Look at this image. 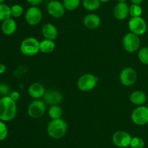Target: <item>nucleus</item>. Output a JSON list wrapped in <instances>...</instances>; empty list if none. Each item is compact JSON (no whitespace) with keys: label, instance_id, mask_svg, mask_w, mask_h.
Here are the masks:
<instances>
[{"label":"nucleus","instance_id":"1","mask_svg":"<svg viewBox=\"0 0 148 148\" xmlns=\"http://www.w3.org/2000/svg\"><path fill=\"white\" fill-rule=\"evenodd\" d=\"M17 115V104L10 96H4L0 99V120L10 121Z\"/></svg>","mask_w":148,"mask_h":148},{"label":"nucleus","instance_id":"2","mask_svg":"<svg viewBox=\"0 0 148 148\" xmlns=\"http://www.w3.org/2000/svg\"><path fill=\"white\" fill-rule=\"evenodd\" d=\"M67 131V124L62 118L51 120L47 126V132L49 136L55 139L63 137Z\"/></svg>","mask_w":148,"mask_h":148},{"label":"nucleus","instance_id":"3","mask_svg":"<svg viewBox=\"0 0 148 148\" xmlns=\"http://www.w3.org/2000/svg\"><path fill=\"white\" fill-rule=\"evenodd\" d=\"M20 51L25 56H34L40 51V42L34 37L26 38L20 44Z\"/></svg>","mask_w":148,"mask_h":148},{"label":"nucleus","instance_id":"4","mask_svg":"<svg viewBox=\"0 0 148 148\" xmlns=\"http://www.w3.org/2000/svg\"><path fill=\"white\" fill-rule=\"evenodd\" d=\"M98 81V78L91 73L81 75L77 81V87L80 91H88L94 89Z\"/></svg>","mask_w":148,"mask_h":148},{"label":"nucleus","instance_id":"5","mask_svg":"<svg viewBox=\"0 0 148 148\" xmlns=\"http://www.w3.org/2000/svg\"><path fill=\"white\" fill-rule=\"evenodd\" d=\"M123 46L124 49L130 53H133L138 50L140 46V40L139 36L134 33H127L123 39Z\"/></svg>","mask_w":148,"mask_h":148},{"label":"nucleus","instance_id":"6","mask_svg":"<svg viewBox=\"0 0 148 148\" xmlns=\"http://www.w3.org/2000/svg\"><path fill=\"white\" fill-rule=\"evenodd\" d=\"M129 28L132 33L137 36H142L146 33L147 26L145 20L143 17H135L130 18L129 21Z\"/></svg>","mask_w":148,"mask_h":148},{"label":"nucleus","instance_id":"7","mask_svg":"<svg viewBox=\"0 0 148 148\" xmlns=\"http://www.w3.org/2000/svg\"><path fill=\"white\" fill-rule=\"evenodd\" d=\"M46 112V104L43 101L36 100L31 102L27 107V113L32 118L37 119L42 117Z\"/></svg>","mask_w":148,"mask_h":148},{"label":"nucleus","instance_id":"8","mask_svg":"<svg viewBox=\"0 0 148 148\" xmlns=\"http://www.w3.org/2000/svg\"><path fill=\"white\" fill-rule=\"evenodd\" d=\"M132 119L134 123L143 126L148 123V107L146 106H138L132 114Z\"/></svg>","mask_w":148,"mask_h":148},{"label":"nucleus","instance_id":"9","mask_svg":"<svg viewBox=\"0 0 148 148\" xmlns=\"http://www.w3.org/2000/svg\"><path fill=\"white\" fill-rule=\"evenodd\" d=\"M119 79L124 86H130L136 82L137 79V74L135 70L130 67L124 68L119 75Z\"/></svg>","mask_w":148,"mask_h":148},{"label":"nucleus","instance_id":"10","mask_svg":"<svg viewBox=\"0 0 148 148\" xmlns=\"http://www.w3.org/2000/svg\"><path fill=\"white\" fill-rule=\"evenodd\" d=\"M132 137L125 131H118L113 135L112 140L114 145L119 147H127L130 146Z\"/></svg>","mask_w":148,"mask_h":148},{"label":"nucleus","instance_id":"11","mask_svg":"<svg viewBox=\"0 0 148 148\" xmlns=\"http://www.w3.org/2000/svg\"><path fill=\"white\" fill-rule=\"evenodd\" d=\"M42 12L38 7L32 6L27 9L25 13L26 22L30 26H36L42 20Z\"/></svg>","mask_w":148,"mask_h":148},{"label":"nucleus","instance_id":"12","mask_svg":"<svg viewBox=\"0 0 148 148\" xmlns=\"http://www.w3.org/2000/svg\"><path fill=\"white\" fill-rule=\"evenodd\" d=\"M65 7L64 4L59 1L53 0L48 4L47 10L49 14L55 18H60L63 17L65 12Z\"/></svg>","mask_w":148,"mask_h":148},{"label":"nucleus","instance_id":"13","mask_svg":"<svg viewBox=\"0 0 148 148\" xmlns=\"http://www.w3.org/2000/svg\"><path fill=\"white\" fill-rule=\"evenodd\" d=\"M44 101L51 105H56L59 104L63 100V96L56 90H49L46 91L43 96Z\"/></svg>","mask_w":148,"mask_h":148},{"label":"nucleus","instance_id":"14","mask_svg":"<svg viewBox=\"0 0 148 148\" xmlns=\"http://www.w3.org/2000/svg\"><path fill=\"white\" fill-rule=\"evenodd\" d=\"M114 15L118 20H124L130 15V7L127 3H118L114 7Z\"/></svg>","mask_w":148,"mask_h":148},{"label":"nucleus","instance_id":"15","mask_svg":"<svg viewBox=\"0 0 148 148\" xmlns=\"http://www.w3.org/2000/svg\"><path fill=\"white\" fill-rule=\"evenodd\" d=\"M28 94L33 99L38 100V99L43 97L46 91L45 88L41 84L39 83H33L29 86L28 88Z\"/></svg>","mask_w":148,"mask_h":148},{"label":"nucleus","instance_id":"16","mask_svg":"<svg viewBox=\"0 0 148 148\" xmlns=\"http://www.w3.org/2000/svg\"><path fill=\"white\" fill-rule=\"evenodd\" d=\"M83 23L88 29H96L101 25V18L95 14H88L84 17Z\"/></svg>","mask_w":148,"mask_h":148},{"label":"nucleus","instance_id":"17","mask_svg":"<svg viewBox=\"0 0 148 148\" xmlns=\"http://www.w3.org/2000/svg\"><path fill=\"white\" fill-rule=\"evenodd\" d=\"M42 33L45 39L52 41L55 40L58 36L57 28L51 23H47L43 26Z\"/></svg>","mask_w":148,"mask_h":148},{"label":"nucleus","instance_id":"18","mask_svg":"<svg viewBox=\"0 0 148 148\" xmlns=\"http://www.w3.org/2000/svg\"><path fill=\"white\" fill-rule=\"evenodd\" d=\"M130 100L131 102L135 105L142 106L145 103L146 100H147V96L144 91L137 90V91H134L131 93L130 96Z\"/></svg>","mask_w":148,"mask_h":148},{"label":"nucleus","instance_id":"19","mask_svg":"<svg viewBox=\"0 0 148 148\" xmlns=\"http://www.w3.org/2000/svg\"><path fill=\"white\" fill-rule=\"evenodd\" d=\"M17 29V23L14 19L9 18L4 20L1 24V30L7 36H10L15 32Z\"/></svg>","mask_w":148,"mask_h":148},{"label":"nucleus","instance_id":"20","mask_svg":"<svg viewBox=\"0 0 148 148\" xmlns=\"http://www.w3.org/2000/svg\"><path fill=\"white\" fill-rule=\"evenodd\" d=\"M55 43L53 41L46 39L40 42V52L44 54H49L53 52L55 49Z\"/></svg>","mask_w":148,"mask_h":148},{"label":"nucleus","instance_id":"21","mask_svg":"<svg viewBox=\"0 0 148 148\" xmlns=\"http://www.w3.org/2000/svg\"><path fill=\"white\" fill-rule=\"evenodd\" d=\"M82 5L88 11H95L100 7L101 1L100 0H83Z\"/></svg>","mask_w":148,"mask_h":148},{"label":"nucleus","instance_id":"22","mask_svg":"<svg viewBox=\"0 0 148 148\" xmlns=\"http://www.w3.org/2000/svg\"><path fill=\"white\" fill-rule=\"evenodd\" d=\"M11 15V7L4 3L0 4V20L4 21L10 18Z\"/></svg>","mask_w":148,"mask_h":148},{"label":"nucleus","instance_id":"23","mask_svg":"<svg viewBox=\"0 0 148 148\" xmlns=\"http://www.w3.org/2000/svg\"><path fill=\"white\" fill-rule=\"evenodd\" d=\"M62 113H63L62 112V109L58 104L51 105L49 110V116H50V118L52 120H53V119L61 118L62 115Z\"/></svg>","mask_w":148,"mask_h":148},{"label":"nucleus","instance_id":"24","mask_svg":"<svg viewBox=\"0 0 148 148\" xmlns=\"http://www.w3.org/2000/svg\"><path fill=\"white\" fill-rule=\"evenodd\" d=\"M80 1L81 0H64L63 4L66 10L73 11L79 7Z\"/></svg>","mask_w":148,"mask_h":148},{"label":"nucleus","instance_id":"25","mask_svg":"<svg viewBox=\"0 0 148 148\" xmlns=\"http://www.w3.org/2000/svg\"><path fill=\"white\" fill-rule=\"evenodd\" d=\"M143 13V9L139 4H132L130 7V15L132 17H140Z\"/></svg>","mask_w":148,"mask_h":148},{"label":"nucleus","instance_id":"26","mask_svg":"<svg viewBox=\"0 0 148 148\" xmlns=\"http://www.w3.org/2000/svg\"><path fill=\"white\" fill-rule=\"evenodd\" d=\"M138 57L141 62L148 65V47H143L139 51Z\"/></svg>","mask_w":148,"mask_h":148},{"label":"nucleus","instance_id":"27","mask_svg":"<svg viewBox=\"0 0 148 148\" xmlns=\"http://www.w3.org/2000/svg\"><path fill=\"white\" fill-rule=\"evenodd\" d=\"M130 146L132 148H143L145 146V142L142 138L134 136L132 139Z\"/></svg>","mask_w":148,"mask_h":148},{"label":"nucleus","instance_id":"28","mask_svg":"<svg viewBox=\"0 0 148 148\" xmlns=\"http://www.w3.org/2000/svg\"><path fill=\"white\" fill-rule=\"evenodd\" d=\"M23 13V8L19 4H14L11 7V15L14 17H20Z\"/></svg>","mask_w":148,"mask_h":148},{"label":"nucleus","instance_id":"29","mask_svg":"<svg viewBox=\"0 0 148 148\" xmlns=\"http://www.w3.org/2000/svg\"><path fill=\"white\" fill-rule=\"evenodd\" d=\"M8 134V129L3 121L0 120V141H2L7 138Z\"/></svg>","mask_w":148,"mask_h":148},{"label":"nucleus","instance_id":"30","mask_svg":"<svg viewBox=\"0 0 148 148\" xmlns=\"http://www.w3.org/2000/svg\"><path fill=\"white\" fill-rule=\"evenodd\" d=\"M10 93V88L7 85L4 84H0V94L1 95L7 96Z\"/></svg>","mask_w":148,"mask_h":148},{"label":"nucleus","instance_id":"31","mask_svg":"<svg viewBox=\"0 0 148 148\" xmlns=\"http://www.w3.org/2000/svg\"><path fill=\"white\" fill-rule=\"evenodd\" d=\"M20 93L17 91H12V92L10 94V97L12 99V100H14V102H16L17 100H18L19 99H20Z\"/></svg>","mask_w":148,"mask_h":148},{"label":"nucleus","instance_id":"32","mask_svg":"<svg viewBox=\"0 0 148 148\" xmlns=\"http://www.w3.org/2000/svg\"><path fill=\"white\" fill-rule=\"evenodd\" d=\"M27 2L29 3L30 4H31L32 6H35L36 7L37 5L40 4V3L42 2L43 0H27Z\"/></svg>","mask_w":148,"mask_h":148},{"label":"nucleus","instance_id":"33","mask_svg":"<svg viewBox=\"0 0 148 148\" xmlns=\"http://www.w3.org/2000/svg\"><path fill=\"white\" fill-rule=\"evenodd\" d=\"M6 71V66L4 64H0V74H3Z\"/></svg>","mask_w":148,"mask_h":148},{"label":"nucleus","instance_id":"34","mask_svg":"<svg viewBox=\"0 0 148 148\" xmlns=\"http://www.w3.org/2000/svg\"><path fill=\"white\" fill-rule=\"evenodd\" d=\"M144 0H131V1L132 2V4H139L140 5Z\"/></svg>","mask_w":148,"mask_h":148},{"label":"nucleus","instance_id":"35","mask_svg":"<svg viewBox=\"0 0 148 148\" xmlns=\"http://www.w3.org/2000/svg\"><path fill=\"white\" fill-rule=\"evenodd\" d=\"M119 3H126L127 0H117Z\"/></svg>","mask_w":148,"mask_h":148},{"label":"nucleus","instance_id":"36","mask_svg":"<svg viewBox=\"0 0 148 148\" xmlns=\"http://www.w3.org/2000/svg\"><path fill=\"white\" fill-rule=\"evenodd\" d=\"M109 1V0H100V1H101V2H103V3L107 2V1Z\"/></svg>","mask_w":148,"mask_h":148},{"label":"nucleus","instance_id":"37","mask_svg":"<svg viewBox=\"0 0 148 148\" xmlns=\"http://www.w3.org/2000/svg\"><path fill=\"white\" fill-rule=\"evenodd\" d=\"M4 1H6V0H0V4H1V3L4 2Z\"/></svg>","mask_w":148,"mask_h":148}]
</instances>
